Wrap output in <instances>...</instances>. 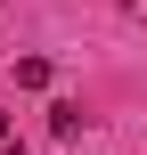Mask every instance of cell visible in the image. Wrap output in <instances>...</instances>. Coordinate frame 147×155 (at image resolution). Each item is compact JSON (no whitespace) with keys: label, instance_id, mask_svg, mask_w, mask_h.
I'll use <instances>...</instances> for the list:
<instances>
[{"label":"cell","instance_id":"1","mask_svg":"<svg viewBox=\"0 0 147 155\" xmlns=\"http://www.w3.org/2000/svg\"><path fill=\"white\" fill-rule=\"evenodd\" d=\"M82 123H90V114H82L74 98H57V106H49V131H57V139H82Z\"/></svg>","mask_w":147,"mask_h":155},{"label":"cell","instance_id":"2","mask_svg":"<svg viewBox=\"0 0 147 155\" xmlns=\"http://www.w3.org/2000/svg\"><path fill=\"white\" fill-rule=\"evenodd\" d=\"M16 82L25 90H49V57H16Z\"/></svg>","mask_w":147,"mask_h":155}]
</instances>
